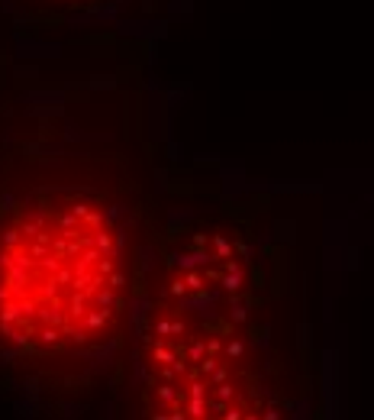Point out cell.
<instances>
[{"mask_svg": "<svg viewBox=\"0 0 374 420\" xmlns=\"http://www.w3.org/2000/svg\"><path fill=\"white\" fill-rule=\"evenodd\" d=\"M165 207L107 84H0V401L58 420L110 394Z\"/></svg>", "mask_w": 374, "mask_h": 420, "instance_id": "obj_1", "label": "cell"}, {"mask_svg": "<svg viewBox=\"0 0 374 420\" xmlns=\"http://www.w3.org/2000/svg\"><path fill=\"white\" fill-rule=\"evenodd\" d=\"M110 420H336L287 220L239 197L165 207Z\"/></svg>", "mask_w": 374, "mask_h": 420, "instance_id": "obj_2", "label": "cell"}, {"mask_svg": "<svg viewBox=\"0 0 374 420\" xmlns=\"http://www.w3.org/2000/svg\"><path fill=\"white\" fill-rule=\"evenodd\" d=\"M13 13L33 19H81L116 7L120 0H3Z\"/></svg>", "mask_w": 374, "mask_h": 420, "instance_id": "obj_3", "label": "cell"}]
</instances>
